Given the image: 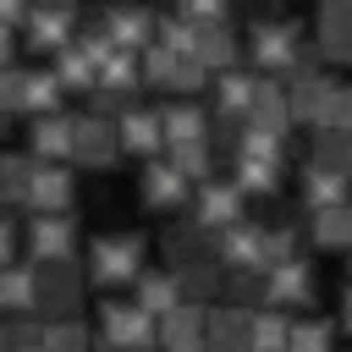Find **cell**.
<instances>
[{"label":"cell","mask_w":352,"mask_h":352,"mask_svg":"<svg viewBox=\"0 0 352 352\" xmlns=\"http://www.w3.org/2000/svg\"><path fill=\"white\" fill-rule=\"evenodd\" d=\"M242 55L253 60V72H258V77H275V72L302 66V60L314 55V44H308V28H302L297 16L258 11V16L248 22V33H242Z\"/></svg>","instance_id":"obj_1"},{"label":"cell","mask_w":352,"mask_h":352,"mask_svg":"<svg viewBox=\"0 0 352 352\" xmlns=\"http://www.w3.org/2000/svg\"><path fill=\"white\" fill-rule=\"evenodd\" d=\"M82 270L99 286H132L143 275V236L138 231H104V236H94Z\"/></svg>","instance_id":"obj_2"},{"label":"cell","mask_w":352,"mask_h":352,"mask_svg":"<svg viewBox=\"0 0 352 352\" xmlns=\"http://www.w3.org/2000/svg\"><path fill=\"white\" fill-rule=\"evenodd\" d=\"M99 341L104 346H121V352H148V346H160V324L138 302L104 297L99 302Z\"/></svg>","instance_id":"obj_3"},{"label":"cell","mask_w":352,"mask_h":352,"mask_svg":"<svg viewBox=\"0 0 352 352\" xmlns=\"http://www.w3.org/2000/svg\"><path fill=\"white\" fill-rule=\"evenodd\" d=\"M330 88H336V77L308 55L302 66H292L286 72V104H292V126L297 121H308V126H319V116H324V99H330Z\"/></svg>","instance_id":"obj_4"},{"label":"cell","mask_w":352,"mask_h":352,"mask_svg":"<svg viewBox=\"0 0 352 352\" xmlns=\"http://www.w3.org/2000/svg\"><path fill=\"white\" fill-rule=\"evenodd\" d=\"M192 220H198L209 236L242 226L248 214H242V192H236V182H220V176L198 182V187H192Z\"/></svg>","instance_id":"obj_5"},{"label":"cell","mask_w":352,"mask_h":352,"mask_svg":"<svg viewBox=\"0 0 352 352\" xmlns=\"http://www.w3.org/2000/svg\"><path fill=\"white\" fill-rule=\"evenodd\" d=\"M314 297H319V275H314V264L302 253L264 275V302L270 308H308L314 314Z\"/></svg>","instance_id":"obj_6"},{"label":"cell","mask_w":352,"mask_h":352,"mask_svg":"<svg viewBox=\"0 0 352 352\" xmlns=\"http://www.w3.org/2000/svg\"><path fill=\"white\" fill-rule=\"evenodd\" d=\"M314 55L330 66H352V0H324L314 11Z\"/></svg>","instance_id":"obj_7"},{"label":"cell","mask_w":352,"mask_h":352,"mask_svg":"<svg viewBox=\"0 0 352 352\" xmlns=\"http://www.w3.org/2000/svg\"><path fill=\"white\" fill-rule=\"evenodd\" d=\"M38 270V308L72 319V308L82 302V286H88V270L77 258H60V264H33Z\"/></svg>","instance_id":"obj_8"},{"label":"cell","mask_w":352,"mask_h":352,"mask_svg":"<svg viewBox=\"0 0 352 352\" xmlns=\"http://www.w3.org/2000/svg\"><path fill=\"white\" fill-rule=\"evenodd\" d=\"M72 154L94 170H110L121 160V132H116V116H94L82 110L77 116V138H72Z\"/></svg>","instance_id":"obj_9"},{"label":"cell","mask_w":352,"mask_h":352,"mask_svg":"<svg viewBox=\"0 0 352 352\" xmlns=\"http://www.w3.org/2000/svg\"><path fill=\"white\" fill-rule=\"evenodd\" d=\"M77 11L72 6H33L28 11V50H38V55H60L72 38H77Z\"/></svg>","instance_id":"obj_10"},{"label":"cell","mask_w":352,"mask_h":352,"mask_svg":"<svg viewBox=\"0 0 352 352\" xmlns=\"http://www.w3.org/2000/svg\"><path fill=\"white\" fill-rule=\"evenodd\" d=\"M72 248H77V220L72 214H33L28 220L33 264H60V258H72Z\"/></svg>","instance_id":"obj_11"},{"label":"cell","mask_w":352,"mask_h":352,"mask_svg":"<svg viewBox=\"0 0 352 352\" xmlns=\"http://www.w3.org/2000/svg\"><path fill=\"white\" fill-rule=\"evenodd\" d=\"M138 192H143V204H148V209H182V204L192 198V182H187L165 154H160V160H148V165H143Z\"/></svg>","instance_id":"obj_12"},{"label":"cell","mask_w":352,"mask_h":352,"mask_svg":"<svg viewBox=\"0 0 352 352\" xmlns=\"http://www.w3.org/2000/svg\"><path fill=\"white\" fill-rule=\"evenodd\" d=\"M248 132H270V138H286L292 132V104H286V82L280 77H264L258 94H253V110L242 121Z\"/></svg>","instance_id":"obj_13"},{"label":"cell","mask_w":352,"mask_h":352,"mask_svg":"<svg viewBox=\"0 0 352 352\" xmlns=\"http://www.w3.org/2000/svg\"><path fill=\"white\" fill-rule=\"evenodd\" d=\"M214 248H220V264L226 270H258L264 275V220H242V226L220 231Z\"/></svg>","instance_id":"obj_14"},{"label":"cell","mask_w":352,"mask_h":352,"mask_svg":"<svg viewBox=\"0 0 352 352\" xmlns=\"http://www.w3.org/2000/svg\"><path fill=\"white\" fill-rule=\"evenodd\" d=\"M258 82H264V77H258L253 66H231V72H220V77H214V110H220V121H248Z\"/></svg>","instance_id":"obj_15"},{"label":"cell","mask_w":352,"mask_h":352,"mask_svg":"<svg viewBox=\"0 0 352 352\" xmlns=\"http://www.w3.org/2000/svg\"><path fill=\"white\" fill-rule=\"evenodd\" d=\"M116 132H121V148H132V154H148V160H160L165 154V121H160V110H121L116 116Z\"/></svg>","instance_id":"obj_16"},{"label":"cell","mask_w":352,"mask_h":352,"mask_svg":"<svg viewBox=\"0 0 352 352\" xmlns=\"http://www.w3.org/2000/svg\"><path fill=\"white\" fill-rule=\"evenodd\" d=\"M297 198H302V209H308V214H319V209L352 204V182H346V176H336V170H319V165H308V160H302Z\"/></svg>","instance_id":"obj_17"},{"label":"cell","mask_w":352,"mask_h":352,"mask_svg":"<svg viewBox=\"0 0 352 352\" xmlns=\"http://www.w3.org/2000/svg\"><path fill=\"white\" fill-rule=\"evenodd\" d=\"M72 192H77V182H72L66 165H38L33 170V187H28V209L33 214H66L72 209Z\"/></svg>","instance_id":"obj_18"},{"label":"cell","mask_w":352,"mask_h":352,"mask_svg":"<svg viewBox=\"0 0 352 352\" xmlns=\"http://www.w3.org/2000/svg\"><path fill=\"white\" fill-rule=\"evenodd\" d=\"M192 60H198L209 77L242 66V38H236V28H231V22H226V28H204V33L192 38Z\"/></svg>","instance_id":"obj_19"},{"label":"cell","mask_w":352,"mask_h":352,"mask_svg":"<svg viewBox=\"0 0 352 352\" xmlns=\"http://www.w3.org/2000/svg\"><path fill=\"white\" fill-rule=\"evenodd\" d=\"M72 138H77V116H38L33 126H28V143H33V160H44V165H60L66 154H72Z\"/></svg>","instance_id":"obj_20"},{"label":"cell","mask_w":352,"mask_h":352,"mask_svg":"<svg viewBox=\"0 0 352 352\" xmlns=\"http://www.w3.org/2000/svg\"><path fill=\"white\" fill-rule=\"evenodd\" d=\"M182 297H187V292H182V280H176L170 270H143V275L132 280V302H138V308H143L154 324H160V319H165V314H170Z\"/></svg>","instance_id":"obj_21"},{"label":"cell","mask_w":352,"mask_h":352,"mask_svg":"<svg viewBox=\"0 0 352 352\" xmlns=\"http://www.w3.org/2000/svg\"><path fill=\"white\" fill-rule=\"evenodd\" d=\"M248 330H253V314H242L231 302H209L204 346H214V352H248Z\"/></svg>","instance_id":"obj_22"},{"label":"cell","mask_w":352,"mask_h":352,"mask_svg":"<svg viewBox=\"0 0 352 352\" xmlns=\"http://www.w3.org/2000/svg\"><path fill=\"white\" fill-rule=\"evenodd\" d=\"M160 121H165V148H182V143H214V132H209V110H198L192 99L165 104Z\"/></svg>","instance_id":"obj_23"},{"label":"cell","mask_w":352,"mask_h":352,"mask_svg":"<svg viewBox=\"0 0 352 352\" xmlns=\"http://www.w3.org/2000/svg\"><path fill=\"white\" fill-rule=\"evenodd\" d=\"M104 28H110V38H116V50H126V55H143L148 44H154V28H160V16L154 11H104Z\"/></svg>","instance_id":"obj_24"},{"label":"cell","mask_w":352,"mask_h":352,"mask_svg":"<svg viewBox=\"0 0 352 352\" xmlns=\"http://www.w3.org/2000/svg\"><path fill=\"white\" fill-rule=\"evenodd\" d=\"M38 308V270L33 264H6L0 270V314L22 319Z\"/></svg>","instance_id":"obj_25"},{"label":"cell","mask_w":352,"mask_h":352,"mask_svg":"<svg viewBox=\"0 0 352 352\" xmlns=\"http://www.w3.org/2000/svg\"><path fill=\"white\" fill-rule=\"evenodd\" d=\"M308 242L319 253H346L352 248V204H336V209L308 214Z\"/></svg>","instance_id":"obj_26"},{"label":"cell","mask_w":352,"mask_h":352,"mask_svg":"<svg viewBox=\"0 0 352 352\" xmlns=\"http://www.w3.org/2000/svg\"><path fill=\"white\" fill-rule=\"evenodd\" d=\"M204 324H209V302H192L182 297L165 319H160V346H182V341H204Z\"/></svg>","instance_id":"obj_27"},{"label":"cell","mask_w":352,"mask_h":352,"mask_svg":"<svg viewBox=\"0 0 352 352\" xmlns=\"http://www.w3.org/2000/svg\"><path fill=\"white\" fill-rule=\"evenodd\" d=\"M308 165H319V170H336V176H346L352 182V132H314L308 138Z\"/></svg>","instance_id":"obj_28"},{"label":"cell","mask_w":352,"mask_h":352,"mask_svg":"<svg viewBox=\"0 0 352 352\" xmlns=\"http://www.w3.org/2000/svg\"><path fill=\"white\" fill-rule=\"evenodd\" d=\"M286 352H336V319H324V314H292Z\"/></svg>","instance_id":"obj_29"},{"label":"cell","mask_w":352,"mask_h":352,"mask_svg":"<svg viewBox=\"0 0 352 352\" xmlns=\"http://www.w3.org/2000/svg\"><path fill=\"white\" fill-rule=\"evenodd\" d=\"M60 77H55V66H33L28 72V88H22V110L38 121V116H55L60 110Z\"/></svg>","instance_id":"obj_30"},{"label":"cell","mask_w":352,"mask_h":352,"mask_svg":"<svg viewBox=\"0 0 352 352\" xmlns=\"http://www.w3.org/2000/svg\"><path fill=\"white\" fill-rule=\"evenodd\" d=\"M286 336H292V314L264 302V308L253 314V330H248V352H286Z\"/></svg>","instance_id":"obj_31"},{"label":"cell","mask_w":352,"mask_h":352,"mask_svg":"<svg viewBox=\"0 0 352 352\" xmlns=\"http://www.w3.org/2000/svg\"><path fill=\"white\" fill-rule=\"evenodd\" d=\"M33 170H38V160H33V154H16V148H0V204H28V187H33Z\"/></svg>","instance_id":"obj_32"},{"label":"cell","mask_w":352,"mask_h":352,"mask_svg":"<svg viewBox=\"0 0 352 352\" xmlns=\"http://www.w3.org/2000/svg\"><path fill=\"white\" fill-rule=\"evenodd\" d=\"M94 72H99V66L77 50V38L55 55V77H60V88H82V94H94Z\"/></svg>","instance_id":"obj_33"},{"label":"cell","mask_w":352,"mask_h":352,"mask_svg":"<svg viewBox=\"0 0 352 352\" xmlns=\"http://www.w3.org/2000/svg\"><path fill=\"white\" fill-rule=\"evenodd\" d=\"M38 341H44V319L38 314H22V319L0 314V352H28Z\"/></svg>","instance_id":"obj_34"},{"label":"cell","mask_w":352,"mask_h":352,"mask_svg":"<svg viewBox=\"0 0 352 352\" xmlns=\"http://www.w3.org/2000/svg\"><path fill=\"white\" fill-rule=\"evenodd\" d=\"M44 346L50 352H94V336L82 319H50L44 324Z\"/></svg>","instance_id":"obj_35"},{"label":"cell","mask_w":352,"mask_h":352,"mask_svg":"<svg viewBox=\"0 0 352 352\" xmlns=\"http://www.w3.org/2000/svg\"><path fill=\"white\" fill-rule=\"evenodd\" d=\"M324 132H352V77H336L330 99H324V116H319ZM314 126V132H319Z\"/></svg>","instance_id":"obj_36"},{"label":"cell","mask_w":352,"mask_h":352,"mask_svg":"<svg viewBox=\"0 0 352 352\" xmlns=\"http://www.w3.org/2000/svg\"><path fill=\"white\" fill-rule=\"evenodd\" d=\"M204 82H209V72H204V66H198V60H192V55H176V60H170V72H165V82H160V88H170V94H182V99H187V94H198V88H204Z\"/></svg>","instance_id":"obj_37"},{"label":"cell","mask_w":352,"mask_h":352,"mask_svg":"<svg viewBox=\"0 0 352 352\" xmlns=\"http://www.w3.org/2000/svg\"><path fill=\"white\" fill-rule=\"evenodd\" d=\"M22 88H28V66H0V116L22 110Z\"/></svg>","instance_id":"obj_38"},{"label":"cell","mask_w":352,"mask_h":352,"mask_svg":"<svg viewBox=\"0 0 352 352\" xmlns=\"http://www.w3.org/2000/svg\"><path fill=\"white\" fill-rule=\"evenodd\" d=\"M0 28L11 33V28H28V6H16V0H0Z\"/></svg>","instance_id":"obj_39"},{"label":"cell","mask_w":352,"mask_h":352,"mask_svg":"<svg viewBox=\"0 0 352 352\" xmlns=\"http://www.w3.org/2000/svg\"><path fill=\"white\" fill-rule=\"evenodd\" d=\"M11 253H16V226H11L6 214H0V270H6V264H16Z\"/></svg>","instance_id":"obj_40"},{"label":"cell","mask_w":352,"mask_h":352,"mask_svg":"<svg viewBox=\"0 0 352 352\" xmlns=\"http://www.w3.org/2000/svg\"><path fill=\"white\" fill-rule=\"evenodd\" d=\"M11 50H16V38H11L6 28H0V66H11Z\"/></svg>","instance_id":"obj_41"},{"label":"cell","mask_w":352,"mask_h":352,"mask_svg":"<svg viewBox=\"0 0 352 352\" xmlns=\"http://www.w3.org/2000/svg\"><path fill=\"white\" fill-rule=\"evenodd\" d=\"M341 324L352 330V280H346V292H341Z\"/></svg>","instance_id":"obj_42"},{"label":"cell","mask_w":352,"mask_h":352,"mask_svg":"<svg viewBox=\"0 0 352 352\" xmlns=\"http://www.w3.org/2000/svg\"><path fill=\"white\" fill-rule=\"evenodd\" d=\"M99 352H121V346H104V341H99Z\"/></svg>","instance_id":"obj_43"},{"label":"cell","mask_w":352,"mask_h":352,"mask_svg":"<svg viewBox=\"0 0 352 352\" xmlns=\"http://www.w3.org/2000/svg\"><path fill=\"white\" fill-rule=\"evenodd\" d=\"M28 352H50V346H44V341H38V346H28Z\"/></svg>","instance_id":"obj_44"},{"label":"cell","mask_w":352,"mask_h":352,"mask_svg":"<svg viewBox=\"0 0 352 352\" xmlns=\"http://www.w3.org/2000/svg\"><path fill=\"white\" fill-rule=\"evenodd\" d=\"M204 352H214V346H204Z\"/></svg>","instance_id":"obj_45"}]
</instances>
